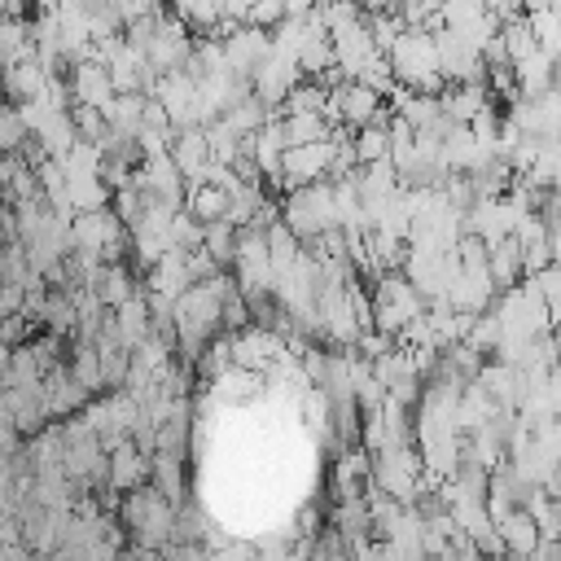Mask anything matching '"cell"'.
<instances>
[{"label":"cell","mask_w":561,"mask_h":561,"mask_svg":"<svg viewBox=\"0 0 561 561\" xmlns=\"http://www.w3.org/2000/svg\"><path fill=\"white\" fill-rule=\"evenodd\" d=\"M421 316H425V294L412 285V277L399 272V268L382 272L378 290H373V324H378L382 339L404 343L412 333V324H421Z\"/></svg>","instance_id":"cell-1"},{"label":"cell","mask_w":561,"mask_h":561,"mask_svg":"<svg viewBox=\"0 0 561 561\" xmlns=\"http://www.w3.org/2000/svg\"><path fill=\"white\" fill-rule=\"evenodd\" d=\"M281 219L290 229L307 242H316L320 233L339 229V202H333V180H316V184H298L285 193V206H281Z\"/></svg>","instance_id":"cell-2"},{"label":"cell","mask_w":561,"mask_h":561,"mask_svg":"<svg viewBox=\"0 0 561 561\" xmlns=\"http://www.w3.org/2000/svg\"><path fill=\"white\" fill-rule=\"evenodd\" d=\"M324 115L333 124H347V128H369V124H391L395 110L386 105V92L369 88L365 79H343L329 88V110Z\"/></svg>","instance_id":"cell-3"},{"label":"cell","mask_w":561,"mask_h":561,"mask_svg":"<svg viewBox=\"0 0 561 561\" xmlns=\"http://www.w3.org/2000/svg\"><path fill=\"white\" fill-rule=\"evenodd\" d=\"M268 53H272V36L264 27L238 23L229 36H224V62H229V71H238V75H255Z\"/></svg>","instance_id":"cell-4"},{"label":"cell","mask_w":561,"mask_h":561,"mask_svg":"<svg viewBox=\"0 0 561 561\" xmlns=\"http://www.w3.org/2000/svg\"><path fill=\"white\" fill-rule=\"evenodd\" d=\"M150 466H154V452H145L137 438L115 443L110 447V492H132L150 483Z\"/></svg>","instance_id":"cell-5"},{"label":"cell","mask_w":561,"mask_h":561,"mask_svg":"<svg viewBox=\"0 0 561 561\" xmlns=\"http://www.w3.org/2000/svg\"><path fill=\"white\" fill-rule=\"evenodd\" d=\"M0 79H5V97L14 105H31V101L49 97V79L53 75L40 66V58H31V62H18V66H5V71H0Z\"/></svg>","instance_id":"cell-6"},{"label":"cell","mask_w":561,"mask_h":561,"mask_svg":"<svg viewBox=\"0 0 561 561\" xmlns=\"http://www.w3.org/2000/svg\"><path fill=\"white\" fill-rule=\"evenodd\" d=\"M382 158H391V128H386V124L356 128V167L382 163Z\"/></svg>","instance_id":"cell-7"},{"label":"cell","mask_w":561,"mask_h":561,"mask_svg":"<svg viewBox=\"0 0 561 561\" xmlns=\"http://www.w3.org/2000/svg\"><path fill=\"white\" fill-rule=\"evenodd\" d=\"M281 18H285V0H251V10H246V23L264 27V31H272Z\"/></svg>","instance_id":"cell-8"},{"label":"cell","mask_w":561,"mask_h":561,"mask_svg":"<svg viewBox=\"0 0 561 561\" xmlns=\"http://www.w3.org/2000/svg\"><path fill=\"white\" fill-rule=\"evenodd\" d=\"M552 10V0H522V14H544Z\"/></svg>","instance_id":"cell-9"}]
</instances>
